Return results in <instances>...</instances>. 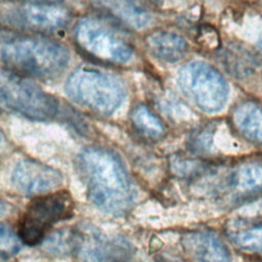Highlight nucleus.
Here are the masks:
<instances>
[{"label": "nucleus", "instance_id": "nucleus-15", "mask_svg": "<svg viewBox=\"0 0 262 262\" xmlns=\"http://www.w3.org/2000/svg\"><path fill=\"white\" fill-rule=\"evenodd\" d=\"M232 184L239 191L249 192L262 188V164L241 166L232 176Z\"/></svg>", "mask_w": 262, "mask_h": 262}, {"label": "nucleus", "instance_id": "nucleus-8", "mask_svg": "<svg viewBox=\"0 0 262 262\" xmlns=\"http://www.w3.org/2000/svg\"><path fill=\"white\" fill-rule=\"evenodd\" d=\"M2 23L8 27L38 33H50L64 28L71 12L56 3H21L3 9Z\"/></svg>", "mask_w": 262, "mask_h": 262}, {"label": "nucleus", "instance_id": "nucleus-19", "mask_svg": "<svg viewBox=\"0 0 262 262\" xmlns=\"http://www.w3.org/2000/svg\"><path fill=\"white\" fill-rule=\"evenodd\" d=\"M257 45H258V47H259V49H260V51L262 52V34L259 36V38H258V42H257Z\"/></svg>", "mask_w": 262, "mask_h": 262}, {"label": "nucleus", "instance_id": "nucleus-1", "mask_svg": "<svg viewBox=\"0 0 262 262\" xmlns=\"http://www.w3.org/2000/svg\"><path fill=\"white\" fill-rule=\"evenodd\" d=\"M78 166L90 201L99 210L122 215L134 200L131 179L122 161L102 147H87L78 157Z\"/></svg>", "mask_w": 262, "mask_h": 262}, {"label": "nucleus", "instance_id": "nucleus-11", "mask_svg": "<svg viewBox=\"0 0 262 262\" xmlns=\"http://www.w3.org/2000/svg\"><path fill=\"white\" fill-rule=\"evenodd\" d=\"M148 52L156 58L166 62H177L189 50L187 41L180 35L168 31H155L145 38Z\"/></svg>", "mask_w": 262, "mask_h": 262}, {"label": "nucleus", "instance_id": "nucleus-9", "mask_svg": "<svg viewBox=\"0 0 262 262\" xmlns=\"http://www.w3.org/2000/svg\"><path fill=\"white\" fill-rule=\"evenodd\" d=\"M62 175L52 167L33 160L19 161L11 174L13 186L27 195L52 192L61 185Z\"/></svg>", "mask_w": 262, "mask_h": 262}, {"label": "nucleus", "instance_id": "nucleus-5", "mask_svg": "<svg viewBox=\"0 0 262 262\" xmlns=\"http://www.w3.org/2000/svg\"><path fill=\"white\" fill-rule=\"evenodd\" d=\"M177 84L181 92L201 111L214 114L227 103L229 86L224 77L211 64L191 60L178 72Z\"/></svg>", "mask_w": 262, "mask_h": 262}, {"label": "nucleus", "instance_id": "nucleus-18", "mask_svg": "<svg viewBox=\"0 0 262 262\" xmlns=\"http://www.w3.org/2000/svg\"><path fill=\"white\" fill-rule=\"evenodd\" d=\"M27 1V3H58L62 0H23Z\"/></svg>", "mask_w": 262, "mask_h": 262}, {"label": "nucleus", "instance_id": "nucleus-12", "mask_svg": "<svg viewBox=\"0 0 262 262\" xmlns=\"http://www.w3.org/2000/svg\"><path fill=\"white\" fill-rule=\"evenodd\" d=\"M90 3L134 29H143L150 21L149 13L134 0H90Z\"/></svg>", "mask_w": 262, "mask_h": 262}, {"label": "nucleus", "instance_id": "nucleus-2", "mask_svg": "<svg viewBox=\"0 0 262 262\" xmlns=\"http://www.w3.org/2000/svg\"><path fill=\"white\" fill-rule=\"evenodd\" d=\"M1 60L14 73L40 79L62 74L70 61L68 48L61 43L39 36L2 33Z\"/></svg>", "mask_w": 262, "mask_h": 262}, {"label": "nucleus", "instance_id": "nucleus-3", "mask_svg": "<svg viewBox=\"0 0 262 262\" xmlns=\"http://www.w3.org/2000/svg\"><path fill=\"white\" fill-rule=\"evenodd\" d=\"M64 91L76 103L103 116L114 114L126 96L120 79L90 67L75 70L67 79Z\"/></svg>", "mask_w": 262, "mask_h": 262}, {"label": "nucleus", "instance_id": "nucleus-16", "mask_svg": "<svg viewBox=\"0 0 262 262\" xmlns=\"http://www.w3.org/2000/svg\"><path fill=\"white\" fill-rule=\"evenodd\" d=\"M231 239L244 251L262 253V223L232 233Z\"/></svg>", "mask_w": 262, "mask_h": 262}, {"label": "nucleus", "instance_id": "nucleus-13", "mask_svg": "<svg viewBox=\"0 0 262 262\" xmlns=\"http://www.w3.org/2000/svg\"><path fill=\"white\" fill-rule=\"evenodd\" d=\"M237 130L248 139L262 144V108L253 102L239 105L233 114Z\"/></svg>", "mask_w": 262, "mask_h": 262}, {"label": "nucleus", "instance_id": "nucleus-7", "mask_svg": "<svg viewBox=\"0 0 262 262\" xmlns=\"http://www.w3.org/2000/svg\"><path fill=\"white\" fill-rule=\"evenodd\" d=\"M74 37L85 53L100 61L125 64L133 57L131 43L115 28L98 19H82L75 28Z\"/></svg>", "mask_w": 262, "mask_h": 262}, {"label": "nucleus", "instance_id": "nucleus-4", "mask_svg": "<svg viewBox=\"0 0 262 262\" xmlns=\"http://www.w3.org/2000/svg\"><path fill=\"white\" fill-rule=\"evenodd\" d=\"M1 103L7 110L35 121H51L58 112V101L20 74L2 70Z\"/></svg>", "mask_w": 262, "mask_h": 262}, {"label": "nucleus", "instance_id": "nucleus-6", "mask_svg": "<svg viewBox=\"0 0 262 262\" xmlns=\"http://www.w3.org/2000/svg\"><path fill=\"white\" fill-rule=\"evenodd\" d=\"M74 201L66 190L37 195L26 208L18 223V236L28 246L41 243L58 222L73 216Z\"/></svg>", "mask_w": 262, "mask_h": 262}, {"label": "nucleus", "instance_id": "nucleus-14", "mask_svg": "<svg viewBox=\"0 0 262 262\" xmlns=\"http://www.w3.org/2000/svg\"><path fill=\"white\" fill-rule=\"evenodd\" d=\"M131 121L136 130L147 137L158 138L165 132L162 120L144 104H139L132 111Z\"/></svg>", "mask_w": 262, "mask_h": 262}, {"label": "nucleus", "instance_id": "nucleus-17", "mask_svg": "<svg viewBox=\"0 0 262 262\" xmlns=\"http://www.w3.org/2000/svg\"><path fill=\"white\" fill-rule=\"evenodd\" d=\"M0 249L3 258H9L11 256H14L20 249V244L17 236L4 224H2L1 226Z\"/></svg>", "mask_w": 262, "mask_h": 262}, {"label": "nucleus", "instance_id": "nucleus-10", "mask_svg": "<svg viewBox=\"0 0 262 262\" xmlns=\"http://www.w3.org/2000/svg\"><path fill=\"white\" fill-rule=\"evenodd\" d=\"M182 244L198 262H231L228 248L211 231L188 232L183 236Z\"/></svg>", "mask_w": 262, "mask_h": 262}]
</instances>
